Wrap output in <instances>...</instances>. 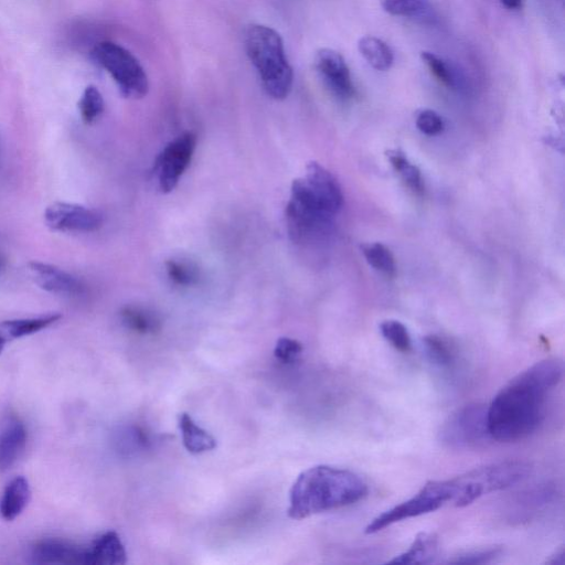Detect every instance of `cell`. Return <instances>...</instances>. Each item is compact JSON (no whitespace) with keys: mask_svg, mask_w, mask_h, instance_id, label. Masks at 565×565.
Masks as SVG:
<instances>
[{"mask_svg":"<svg viewBox=\"0 0 565 565\" xmlns=\"http://www.w3.org/2000/svg\"><path fill=\"white\" fill-rule=\"evenodd\" d=\"M46 226L56 232H94L103 225V217L97 210L70 202H55L45 211Z\"/></svg>","mask_w":565,"mask_h":565,"instance_id":"10","label":"cell"},{"mask_svg":"<svg viewBox=\"0 0 565 565\" xmlns=\"http://www.w3.org/2000/svg\"><path fill=\"white\" fill-rule=\"evenodd\" d=\"M303 353V346L297 340L291 338H281L277 341L274 356L277 360L290 364L300 357Z\"/></svg>","mask_w":565,"mask_h":565,"instance_id":"33","label":"cell"},{"mask_svg":"<svg viewBox=\"0 0 565 565\" xmlns=\"http://www.w3.org/2000/svg\"><path fill=\"white\" fill-rule=\"evenodd\" d=\"M169 279L180 286H193L198 284L200 274L196 266L187 262L168 261L166 264Z\"/></svg>","mask_w":565,"mask_h":565,"instance_id":"30","label":"cell"},{"mask_svg":"<svg viewBox=\"0 0 565 565\" xmlns=\"http://www.w3.org/2000/svg\"><path fill=\"white\" fill-rule=\"evenodd\" d=\"M439 554V538L433 533L422 532L414 539L410 548L389 561L391 564H430Z\"/></svg>","mask_w":565,"mask_h":565,"instance_id":"22","label":"cell"},{"mask_svg":"<svg viewBox=\"0 0 565 565\" xmlns=\"http://www.w3.org/2000/svg\"><path fill=\"white\" fill-rule=\"evenodd\" d=\"M31 498V488L23 476L13 479L4 490L0 499V516L6 521H14L29 505Z\"/></svg>","mask_w":565,"mask_h":565,"instance_id":"18","label":"cell"},{"mask_svg":"<svg viewBox=\"0 0 565 565\" xmlns=\"http://www.w3.org/2000/svg\"><path fill=\"white\" fill-rule=\"evenodd\" d=\"M245 50L259 73L265 92L274 100L289 97L294 72L286 58L280 34L268 26L252 25L245 33Z\"/></svg>","mask_w":565,"mask_h":565,"instance_id":"3","label":"cell"},{"mask_svg":"<svg viewBox=\"0 0 565 565\" xmlns=\"http://www.w3.org/2000/svg\"><path fill=\"white\" fill-rule=\"evenodd\" d=\"M548 564L552 565H563L565 563V550L564 547H561L556 552H554L553 556L547 561Z\"/></svg>","mask_w":565,"mask_h":565,"instance_id":"34","label":"cell"},{"mask_svg":"<svg viewBox=\"0 0 565 565\" xmlns=\"http://www.w3.org/2000/svg\"><path fill=\"white\" fill-rule=\"evenodd\" d=\"M503 550L498 547L478 549L458 554L450 560L452 564H487L501 556Z\"/></svg>","mask_w":565,"mask_h":565,"instance_id":"31","label":"cell"},{"mask_svg":"<svg viewBox=\"0 0 565 565\" xmlns=\"http://www.w3.org/2000/svg\"><path fill=\"white\" fill-rule=\"evenodd\" d=\"M196 144L197 136L188 132L168 144L157 157L155 172L158 174L159 187L163 193H170L176 188L193 158Z\"/></svg>","mask_w":565,"mask_h":565,"instance_id":"9","label":"cell"},{"mask_svg":"<svg viewBox=\"0 0 565 565\" xmlns=\"http://www.w3.org/2000/svg\"><path fill=\"white\" fill-rule=\"evenodd\" d=\"M388 158L396 169V172L401 176L405 185H407L415 194L421 195L424 193V181L420 169L410 163L407 156L400 151L388 152Z\"/></svg>","mask_w":565,"mask_h":565,"instance_id":"25","label":"cell"},{"mask_svg":"<svg viewBox=\"0 0 565 565\" xmlns=\"http://www.w3.org/2000/svg\"><path fill=\"white\" fill-rule=\"evenodd\" d=\"M487 408L482 403H471L455 411L442 425V443L452 449H472L492 439L488 431Z\"/></svg>","mask_w":565,"mask_h":565,"instance_id":"8","label":"cell"},{"mask_svg":"<svg viewBox=\"0 0 565 565\" xmlns=\"http://www.w3.org/2000/svg\"><path fill=\"white\" fill-rule=\"evenodd\" d=\"M315 69L326 88L340 100H349L355 95V87L346 60L339 52L324 48L315 56Z\"/></svg>","mask_w":565,"mask_h":565,"instance_id":"11","label":"cell"},{"mask_svg":"<svg viewBox=\"0 0 565 565\" xmlns=\"http://www.w3.org/2000/svg\"><path fill=\"white\" fill-rule=\"evenodd\" d=\"M423 346L426 356L436 367L451 370L456 366L457 350L449 340L431 335L423 339Z\"/></svg>","mask_w":565,"mask_h":565,"instance_id":"24","label":"cell"},{"mask_svg":"<svg viewBox=\"0 0 565 565\" xmlns=\"http://www.w3.org/2000/svg\"><path fill=\"white\" fill-rule=\"evenodd\" d=\"M417 126L423 134L435 136L444 131L445 124L440 114L432 110H423L417 116Z\"/></svg>","mask_w":565,"mask_h":565,"instance_id":"32","label":"cell"},{"mask_svg":"<svg viewBox=\"0 0 565 565\" xmlns=\"http://www.w3.org/2000/svg\"><path fill=\"white\" fill-rule=\"evenodd\" d=\"M362 254L373 269L393 277L397 273L396 259L392 252L381 243L364 244L361 247Z\"/></svg>","mask_w":565,"mask_h":565,"instance_id":"26","label":"cell"},{"mask_svg":"<svg viewBox=\"0 0 565 565\" xmlns=\"http://www.w3.org/2000/svg\"><path fill=\"white\" fill-rule=\"evenodd\" d=\"M28 271L40 289L48 293L71 296L84 290L78 277L56 265L33 261L28 264Z\"/></svg>","mask_w":565,"mask_h":565,"instance_id":"14","label":"cell"},{"mask_svg":"<svg viewBox=\"0 0 565 565\" xmlns=\"http://www.w3.org/2000/svg\"><path fill=\"white\" fill-rule=\"evenodd\" d=\"M369 493L367 483L354 472L319 465L307 469L290 493L289 516L295 520L359 503Z\"/></svg>","mask_w":565,"mask_h":565,"instance_id":"2","label":"cell"},{"mask_svg":"<svg viewBox=\"0 0 565 565\" xmlns=\"http://www.w3.org/2000/svg\"><path fill=\"white\" fill-rule=\"evenodd\" d=\"M500 3L511 10H518L522 7V0H500Z\"/></svg>","mask_w":565,"mask_h":565,"instance_id":"35","label":"cell"},{"mask_svg":"<svg viewBox=\"0 0 565 565\" xmlns=\"http://www.w3.org/2000/svg\"><path fill=\"white\" fill-rule=\"evenodd\" d=\"M391 16L409 18L425 25H435L437 15L430 0H380Z\"/></svg>","mask_w":565,"mask_h":565,"instance_id":"20","label":"cell"},{"mask_svg":"<svg viewBox=\"0 0 565 565\" xmlns=\"http://www.w3.org/2000/svg\"><path fill=\"white\" fill-rule=\"evenodd\" d=\"M531 467L521 461H506L475 468L451 479L455 507L472 505L477 499L513 487L529 476Z\"/></svg>","mask_w":565,"mask_h":565,"instance_id":"4","label":"cell"},{"mask_svg":"<svg viewBox=\"0 0 565 565\" xmlns=\"http://www.w3.org/2000/svg\"><path fill=\"white\" fill-rule=\"evenodd\" d=\"M7 266V260L3 254H0V272L4 271Z\"/></svg>","mask_w":565,"mask_h":565,"instance_id":"36","label":"cell"},{"mask_svg":"<svg viewBox=\"0 0 565 565\" xmlns=\"http://www.w3.org/2000/svg\"><path fill=\"white\" fill-rule=\"evenodd\" d=\"M30 560L35 564L89 565V548L66 540H41L31 548Z\"/></svg>","mask_w":565,"mask_h":565,"instance_id":"13","label":"cell"},{"mask_svg":"<svg viewBox=\"0 0 565 565\" xmlns=\"http://www.w3.org/2000/svg\"><path fill=\"white\" fill-rule=\"evenodd\" d=\"M124 324L136 333H155L159 321L153 313L138 307H126L121 313Z\"/></svg>","mask_w":565,"mask_h":565,"instance_id":"28","label":"cell"},{"mask_svg":"<svg viewBox=\"0 0 565 565\" xmlns=\"http://www.w3.org/2000/svg\"><path fill=\"white\" fill-rule=\"evenodd\" d=\"M105 110L103 95L97 87L89 85L81 95L79 111L85 124L91 125L100 119Z\"/></svg>","mask_w":565,"mask_h":565,"instance_id":"27","label":"cell"},{"mask_svg":"<svg viewBox=\"0 0 565 565\" xmlns=\"http://www.w3.org/2000/svg\"><path fill=\"white\" fill-rule=\"evenodd\" d=\"M303 179L319 206L329 215L335 216L343 208V190L335 176L321 164H308L306 177Z\"/></svg>","mask_w":565,"mask_h":565,"instance_id":"12","label":"cell"},{"mask_svg":"<svg viewBox=\"0 0 565 565\" xmlns=\"http://www.w3.org/2000/svg\"><path fill=\"white\" fill-rule=\"evenodd\" d=\"M178 426L183 436L185 449L191 454H202L216 449L217 441L209 432L200 426L187 413L178 417Z\"/></svg>","mask_w":565,"mask_h":565,"instance_id":"21","label":"cell"},{"mask_svg":"<svg viewBox=\"0 0 565 565\" xmlns=\"http://www.w3.org/2000/svg\"><path fill=\"white\" fill-rule=\"evenodd\" d=\"M28 441L26 426L19 419L9 420L0 432V473L9 471L25 453Z\"/></svg>","mask_w":565,"mask_h":565,"instance_id":"15","label":"cell"},{"mask_svg":"<svg viewBox=\"0 0 565 565\" xmlns=\"http://www.w3.org/2000/svg\"><path fill=\"white\" fill-rule=\"evenodd\" d=\"M333 217L319 206L304 179L293 181L286 207L287 231L293 242L304 243L322 236L332 227Z\"/></svg>","mask_w":565,"mask_h":565,"instance_id":"6","label":"cell"},{"mask_svg":"<svg viewBox=\"0 0 565 565\" xmlns=\"http://www.w3.org/2000/svg\"><path fill=\"white\" fill-rule=\"evenodd\" d=\"M383 338L400 353L407 354L412 350V339L407 327L398 321H386L380 325Z\"/></svg>","mask_w":565,"mask_h":565,"instance_id":"29","label":"cell"},{"mask_svg":"<svg viewBox=\"0 0 565 565\" xmlns=\"http://www.w3.org/2000/svg\"><path fill=\"white\" fill-rule=\"evenodd\" d=\"M126 561L125 547L115 531L103 533L89 547V565H117Z\"/></svg>","mask_w":565,"mask_h":565,"instance_id":"17","label":"cell"},{"mask_svg":"<svg viewBox=\"0 0 565 565\" xmlns=\"http://www.w3.org/2000/svg\"><path fill=\"white\" fill-rule=\"evenodd\" d=\"M454 495L450 481H437L426 484L417 495L393 507L373 519L366 528V533L372 535L405 519L420 517L439 510L446 504L452 503Z\"/></svg>","mask_w":565,"mask_h":565,"instance_id":"7","label":"cell"},{"mask_svg":"<svg viewBox=\"0 0 565 565\" xmlns=\"http://www.w3.org/2000/svg\"><path fill=\"white\" fill-rule=\"evenodd\" d=\"M360 55L378 71L391 69L394 62L393 51L387 42L373 36L362 37L358 42Z\"/></svg>","mask_w":565,"mask_h":565,"instance_id":"23","label":"cell"},{"mask_svg":"<svg viewBox=\"0 0 565 565\" xmlns=\"http://www.w3.org/2000/svg\"><path fill=\"white\" fill-rule=\"evenodd\" d=\"M421 58L437 81H440L446 88L458 92L467 90L468 81L465 73L454 63L430 51H423Z\"/></svg>","mask_w":565,"mask_h":565,"instance_id":"19","label":"cell"},{"mask_svg":"<svg viewBox=\"0 0 565 565\" xmlns=\"http://www.w3.org/2000/svg\"><path fill=\"white\" fill-rule=\"evenodd\" d=\"M563 373V362L550 358L510 380L487 408L492 440L517 442L536 432L545 419L550 393L559 386Z\"/></svg>","mask_w":565,"mask_h":565,"instance_id":"1","label":"cell"},{"mask_svg":"<svg viewBox=\"0 0 565 565\" xmlns=\"http://www.w3.org/2000/svg\"><path fill=\"white\" fill-rule=\"evenodd\" d=\"M95 62L110 74L126 99L141 100L149 91L147 74L133 53L112 41L94 47Z\"/></svg>","mask_w":565,"mask_h":565,"instance_id":"5","label":"cell"},{"mask_svg":"<svg viewBox=\"0 0 565 565\" xmlns=\"http://www.w3.org/2000/svg\"><path fill=\"white\" fill-rule=\"evenodd\" d=\"M62 318L61 314L53 313L49 315L10 319V321L0 322V355L9 343L30 335L37 334L41 330L55 325Z\"/></svg>","mask_w":565,"mask_h":565,"instance_id":"16","label":"cell"}]
</instances>
